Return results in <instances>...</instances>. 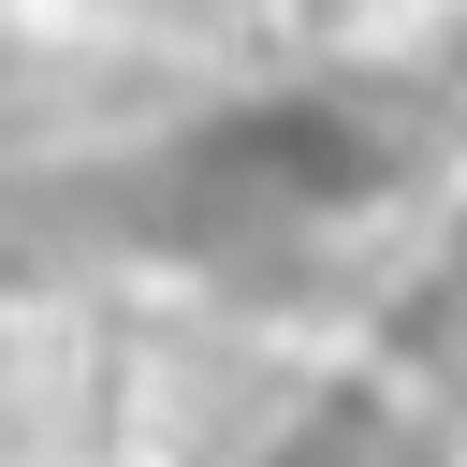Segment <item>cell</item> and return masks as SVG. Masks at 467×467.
<instances>
[{
    "mask_svg": "<svg viewBox=\"0 0 467 467\" xmlns=\"http://www.w3.org/2000/svg\"><path fill=\"white\" fill-rule=\"evenodd\" d=\"M379 175H394V131H379L350 88H292V102H248V117H219V131L175 146V219H190L204 248L321 234V219H350Z\"/></svg>",
    "mask_w": 467,
    "mask_h": 467,
    "instance_id": "1",
    "label": "cell"
},
{
    "mask_svg": "<svg viewBox=\"0 0 467 467\" xmlns=\"http://www.w3.org/2000/svg\"><path fill=\"white\" fill-rule=\"evenodd\" d=\"M263 467H438V438H423V423H409L394 394L336 379V394H321V409H306V423H292V438H277Z\"/></svg>",
    "mask_w": 467,
    "mask_h": 467,
    "instance_id": "2",
    "label": "cell"
},
{
    "mask_svg": "<svg viewBox=\"0 0 467 467\" xmlns=\"http://www.w3.org/2000/svg\"><path fill=\"white\" fill-rule=\"evenodd\" d=\"M292 29H350V0H292Z\"/></svg>",
    "mask_w": 467,
    "mask_h": 467,
    "instance_id": "3",
    "label": "cell"
}]
</instances>
